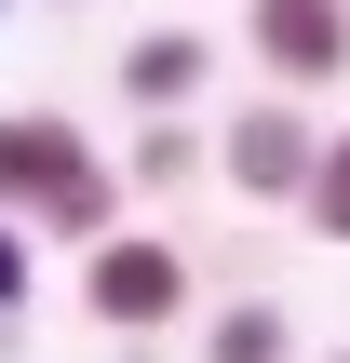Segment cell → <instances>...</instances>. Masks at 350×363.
Masks as SVG:
<instances>
[{
	"instance_id": "obj_1",
	"label": "cell",
	"mask_w": 350,
	"mask_h": 363,
	"mask_svg": "<svg viewBox=\"0 0 350 363\" xmlns=\"http://www.w3.org/2000/svg\"><path fill=\"white\" fill-rule=\"evenodd\" d=\"M0 216H40L54 242H94L121 216V175L81 148L67 108H0Z\"/></svg>"
},
{
	"instance_id": "obj_2",
	"label": "cell",
	"mask_w": 350,
	"mask_h": 363,
	"mask_svg": "<svg viewBox=\"0 0 350 363\" xmlns=\"http://www.w3.org/2000/svg\"><path fill=\"white\" fill-rule=\"evenodd\" d=\"M81 310H94L108 337H162V323L189 310V242H162V229H94V242H81Z\"/></svg>"
},
{
	"instance_id": "obj_9",
	"label": "cell",
	"mask_w": 350,
	"mask_h": 363,
	"mask_svg": "<svg viewBox=\"0 0 350 363\" xmlns=\"http://www.w3.org/2000/svg\"><path fill=\"white\" fill-rule=\"evenodd\" d=\"M13 296H27V229L0 216V310H13Z\"/></svg>"
},
{
	"instance_id": "obj_5",
	"label": "cell",
	"mask_w": 350,
	"mask_h": 363,
	"mask_svg": "<svg viewBox=\"0 0 350 363\" xmlns=\"http://www.w3.org/2000/svg\"><path fill=\"white\" fill-rule=\"evenodd\" d=\"M202 67H216L202 27H148V40H121V94H135V121H148V108H189Z\"/></svg>"
},
{
	"instance_id": "obj_4",
	"label": "cell",
	"mask_w": 350,
	"mask_h": 363,
	"mask_svg": "<svg viewBox=\"0 0 350 363\" xmlns=\"http://www.w3.org/2000/svg\"><path fill=\"white\" fill-rule=\"evenodd\" d=\"M256 81L270 94H337L350 81V0H256Z\"/></svg>"
},
{
	"instance_id": "obj_8",
	"label": "cell",
	"mask_w": 350,
	"mask_h": 363,
	"mask_svg": "<svg viewBox=\"0 0 350 363\" xmlns=\"http://www.w3.org/2000/svg\"><path fill=\"white\" fill-rule=\"evenodd\" d=\"M297 216H310L324 242H350V135H324V148H310V189H297Z\"/></svg>"
},
{
	"instance_id": "obj_3",
	"label": "cell",
	"mask_w": 350,
	"mask_h": 363,
	"mask_svg": "<svg viewBox=\"0 0 350 363\" xmlns=\"http://www.w3.org/2000/svg\"><path fill=\"white\" fill-rule=\"evenodd\" d=\"M310 148H324L310 94H243V108H229V135H216L202 162H216V189H229V202H256V216H270V202H297V189H310Z\"/></svg>"
},
{
	"instance_id": "obj_10",
	"label": "cell",
	"mask_w": 350,
	"mask_h": 363,
	"mask_svg": "<svg viewBox=\"0 0 350 363\" xmlns=\"http://www.w3.org/2000/svg\"><path fill=\"white\" fill-rule=\"evenodd\" d=\"M337 363H350V350H337Z\"/></svg>"
},
{
	"instance_id": "obj_7",
	"label": "cell",
	"mask_w": 350,
	"mask_h": 363,
	"mask_svg": "<svg viewBox=\"0 0 350 363\" xmlns=\"http://www.w3.org/2000/svg\"><path fill=\"white\" fill-rule=\"evenodd\" d=\"M202 148H216V135H189L175 108H148V135H135V189H175V175H202Z\"/></svg>"
},
{
	"instance_id": "obj_6",
	"label": "cell",
	"mask_w": 350,
	"mask_h": 363,
	"mask_svg": "<svg viewBox=\"0 0 350 363\" xmlns=\"http://www.w3.org/2000/svg\"><path fill=\"white\" fill-rule=\"evenodd\" d=\"M202 363H297V323H283L270 296H229V310L202 323Z\"/></svg>"
}]
</instances>
